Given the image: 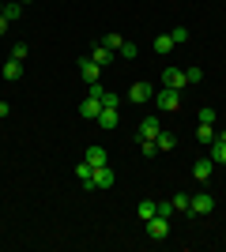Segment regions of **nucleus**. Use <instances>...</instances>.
Here are the masks:
<instances>
[{"mask_svg": "<svg viewBox=\"0 0 226 252\" xmlns=\"http://www.w3.org/2000/svg\"><path fill=\"white\" fill-rule=\"evenodd\" d=\"M155 102H159L162 113H177V109H181V91L166 87V91H159V94H155Z\"/></svg>", "mask_w": 226, "mask_h": 252, "instance_id": "f257e3e1", "label": "nucleus"}, {"mask_svg": "<svg viewBox=\"0 0 226 252\" xmlns=\"http://www.w3.org/2000/svg\"><path fill=\"white\" fill-rule=\"evenodd\" d=\"M151 98H155V87L151 83H132L129 87V102L132 105H143V102H151Z\"/></svg>", "mask_w": 226, "mask_h": 252, "instance_id": "f03ea898", "label": "nucleus"}, {"mask_svg": "<svg viewBox=\"0 0 226 252\" xmlns=\"http://www.w3.org/2000/svg\"><path fill=\"white\" fill-rule=\"evenodd\" d=\"M147 226V237H155V241H162L166 233H170V219H162V215H155V219H147L143 222Z\"/></svg>", "mask_w": 226, "mask_h": 252, "instance_id": "7ed1b4c3", "label": "nucleus"}, {"mask_svg": "<svg viewBox=\"0 0 226 252\" xmlns=\"http://www.w3.org/2000/svg\"><path fill=\"white\" fill-rule=\"evenodd\" d=\"M79 113H83L87 121H98V113H102V94H87L83 105H79Z\"/></svg>", "mask_w": 226, "mask_h": 252, "instance_id": "20e7f679", "label": "nucleus"}, {"mask_svg": "<svg viewBox=\"0 0 226 252\" xmlns=\"http://www.w3.org/2000/svg\"><path fill=\"white\" fill-rule=\"evenodd\" d=\"M159 132H162V121L159 117H147V121L140 125V132H136V139H140V143L143 139H159Z\"/></svg>", "mask_w": 226, "mask_h": 252, "instance_id": "39448f33", "label": "nucleus"}, {"mask_svg": "<svg viewBox=\"0 0 226 252\" xmlns=\"http://www.w3.org/2000/svg\"><path fill=\"white\" fill-rule=\"evenodd\" d=\"M162 83H166V87H173V91L189 87V79H185V68H166V72H162Z\"/></svg>", "mask_w": 226, "mask_h": 252, "instance_id": "423d86ee", "label": "nucleus"}, {"mask_svg": "<svg viewBox=\"0 0 226 252\" xmlns=\"http://www.w3.org/2000/svg\"><path fill=\"white\" fill-rule=\"evenodd\" d=\"M207 211H215V200H211L207 192L193 196V203H189V215H207Z\"/></svg>", "mask_w": 226, "mask_h": 252, "instance_id": "0eeeda50", "label": "nucleus"}, {"mask_svg": "<svg viewBox=\"0 0 226 252\" xmlns=\"http://www.w3.org/2000/svg\"><path fill=\"white\" fill-rule=\"evenodd\" d=\"M207 158H211V162H215V166H226V139H211V143H207Z\"/></svg>", "mask_w": 226, "mask_h": 252, "instance_id": "6e6552de", "label": "nucleus"}, {"mask_svg": "<svg viewBox=\"0 0 226 252\" xmlns=\"http://www.w3.org/2000/svg\"><path fill=\"white\" fill-rule=\"evenodd\" d=\"M75 177L83 181V192H95V166H91V162H79V166H75Z\"/></svg>", "mask_w": 226, "mask_h": 252, "instance_id": "1a4fd4ad", "label": "nucleus"}, {"mask_svg": "<svg viewBox=\"0 0 226 252\" xmlns=\"http://www.w3.org/2000/svg\"><path fill=\"white\" fill-rule=\"evenodd\" d=\"M79 75H83V83L91 87V83H98V75H102V68H98V64L91 61V57H87V61H79Z\"/></svg>", "mask_w": 226, "mask_h": 252, "instance_id": "9d476101", "label": "nucleus"}, {"mask_svg": "<svg viewBox=\"0 0 226 252\" xmlns=\"http://www.w3.org/2000/svg\"><path fill=\"white\" fill-rule=\"evenodd\" d=\"M211 169H215V162H211V158H196V162H193V177L196 181H207V177H211Z\"/></svg>", "mask_w": 226, "mask_h": 252, "instance_id": "9b49d317", "label": "nucleus"}, {"mask_svg": "<svg viewBox=\"0 0 226 252\" xmlns=\"http://www.w3.org/2000/svg\"><path fill=\"white\" fill-rule=\"evenodd\" d=\"M113 166H98L95 169V189H113Z\"/></svg>", "mask_w": 226, "mask_h": 252, "instance_id": "f8f14e48", "label": "nucleus"}, {"mask_svg": "<svg viewBox=\"0 0 226 252\" xmlns=\"http://www.w3.org/2000/svg\"><path fill=\"white\" fill-rule=\"evenodd\" d=\"M83 162H91V166H109V155H106V147H87V155H83Z\"/></svg>", "mask_w": 226, "mask_h": 252, "instance_id": "ddd939ff", "label": "nucleus"}, {"mask_svg": "<svg viewBox=\"0 0 226 252\" xmlns=\"http://www.w3.org/2000/svg\"><path fill=\"white\" fill-rule=\"evenodd\" d=\"M91 61H95L98 68H106V64H113V49H106V45L98 42L95 49H91Z\"/></svg>", "mask_w": 226, "mask_h": 252, "instance_id": "4468645a", "label": "nucleus"}, {"mask_svg": "<svg viewBox=\"0 0 226 252\" xmlns=\"http://www.w3.org/2000/svg\"><path fill=\"white\" fill-rule=\"evenodd\" d=\"M98 128H106V132H113V128H117V109H109V105H102V113H98Z\"/></svg>", "mask_w": 226, "mask_h": 252, "instance_id": "2eb2a0df", "label": "nucleus"}, {"mask_svg": "<svg viewBox=\"0 0 226 252\" xmlns=\"http://www.w3.org/2000/svg\"><path fill=\"white\" fill-rule=\"evenodd\" d=\"M151 45H155V53H159V57H166V53H173V38H170V34H159V38H155V42H151Z\"/></svg>", "mask_w": 226, "mask_h": 252, "instance_id": "dca6fc26", "label": "nucleus"}, {"mask_svg": "<svg viewBox=\"0 0 226 252\" xmlns=\"http://www.w3.org/2000/svg\"><path fill=\"white\" fill-rule=\"evenodd\" d=\"M23 75V61H15V57H11L8 64H4V79H19Z\"/></svg>", "mask_w": 226, "mask_h": 252, "instance_id": "f3484780", "label": "nucleus"}, {"mask_svg": "<svg viewBox=\"0 0 226 252\" xmlns=\"http://www.w3.org/2000/svg\"><path fill=\"white\" fill-rule=\"evenodd\" d=\"M155 215H159V203H151V200H143V203H140V222L155 219Z\"/></svg>", "mask_w": 226, "mask_h": 252, "instance_id": "a211bd4d", "label": "nucleus"}, {"mask_svg": "<svg viewBox=\"0 0 226 252\" xmlns=\"http://www.w3.org/2000/svg\"><path fill=\"white\" fill-rule=\"evenodd\" d=\"M0 15L15 23V19H19V15H23V4H19V0H15V4H4V11H0Z\"/></svg>", "mask_w": 226, "mask_h": 252, "instance_id": "6ab92c4d", "label": "nucleus"}, {"mask_svg": "<svg viewBox=\"0 0 226 252\" xmlns=\"http://www.w3.org/2000/svg\"><path fill=\"white\" fill-rule=\"evenodd\" d=\"M196 139H200V143L207 147V143L215 139V128H211V125H200V128H196Z\"/></svg>", "mask_w": 226, "mask_h": 252, "instance_id": "aec40b11", "label": "nucleus"}, {"mask_svg": "<svg viewBox=\"0 0 226 252\" xmlns=\"http://www.w3.org/2000/svg\"><path fill=\"white\" fill-rule=\"evenodd\" d=\"M155 143H159V151H173V147H177V139H173L170 132H159V139H155Z\"/></svg>", "mask_w": 226, "mask_h": 252, "instance_id": "412c9836", "label": "nucleus"}, {"mask_svg": "<svg viewBox=\"0 0 226 252\" xmlns=\"http://www.w3.org/2000/svg\"><path fill=\"white\" fill-rule=\"evenodd\" d=\"M102 45H106V49H113V53H121L125 38H121V34H106V38H102Z\"/></svg>", "mask_w": 226, "mask_h": 252, "instance_id": "4be33fe9", "label": "nucleus"}, {"mask_svg": "<svg viewBox=\"0 0 226 252\" xmlns=\"http://www.w3.org/2000/svg\"><path fill=\"white\" fill-rule=\"evenodd\" d=\"M102 105H109V109H121V94H113V91H102Z\"/></svg>", "mask_w": 226, "mask_h": 252, "instance_id": "5701e85b", "label": "nucleus"}, {"mask_svg": "<svg viewBox=\"0 0 226 252\" xmlns=\"http://www.w3.org/2000/svg\"><path fill=\"white\" fill-rule=\"evenodd\" d=\"M189 203H193V196H185V192L173 196V211H189Z\"/></svg>", "mask_w": 226, "mask_h": 252, "instance_id": "b1692460", "label": "nucleus"}, {"mask_svg": "<svg viewBox=\"0 0 226 252\" xmlns=\"http://www.w3.org/2000/svg\"><path fill=\"white\" fill-rule=\"evenodd\" d=\"M185 79H189V87H193V83H200V79H204V72L193 64V68H185Z\"/></svg>", "mask_w": 226, "mask_h": 252, "instance_id": "393cba45", "label": "nucleus"}, {"mask_svg": "<svg viewBox=\"0 0 226 252\" xmlns=\"http://www.w3.org/2000/svg\"><path fill=\"white\" fill-rule=\"evenodd\" d=\"M140 147H143V158H155V155H159V143H155V139H143Z\"/></svg>", "mask_w": 226, "mask_h": 252, "instance_id": "a878e982", "label": "nucleus"}, {"mask_svg": "<svg viewBox=\"0 0 226 252\" xmlns=\"http://www.w3.org/2000/svg\"><path fill=\"white\" fill-rule=\"evenodd\" d=\"M200 125H215V109H211V105L200 109Z\"/></svg>", "mask_w": 226, "mask_h": 252, "instance_id": "bb28decb", "label": "nucleus"}, {"mask_svg": "<svg viewBox=\"0 0 226 252\" xmlns=\"http://www.w3.org/2000/svg\"><path fill=\"white\" fill-rule=\"evenodd\" d=\"M170 38H173V45H181V42H189V31H185V27H173Z\"/></svg>", "mask_w": 226, "mask_h": 252, "instance_id": "cd10ccee", "label": "nucleus"}, {"mask_svg": "<svg viewBox=\"0 0 226 252\" xmlns=\"http://www.w3.org/2000/svg\"><path fill=\"white\" fill-rule=\"evenodd\" d=\"M27 53H31V49H27V42H19L15 49H11V57H15V61H27Z\"/></svg>", "mask_w": 226, "mask_h": 252, "instance_id": "c85d7f7f", "label": "nucleus"}, {"mask_svg": "<svg viewBox=\"0 0 226 252\" xmlns=\"http://www.w3.org/2000/svg\"><path fill=\"white\" fill-rule=\"evenodd\" d=\"M136 53H140V49H136V45H132V42H125V45H121V57H125V61H132Z\"/></svg>", "mask_w": 226, "mask_h": 252, "instance_id": "c756f323", "label": "nucleus"}, {"mask_svg": "<svg viewBox=\"0 0 226 252\" xmlns=\"http://www.w3.org/2000/svg\"><path fill=\"white\" fill-rule=\"evenodd\" d=\"M159 215H162V219H173V200H166V203H159Z\"/></svg>", "mask_w": 226, "mask_h": 252, "instance_id": "7c9ffc66", "label": "nucleus"}, {"mask_svg": "<svg viewBox=\"0 0 226 252\" xmlns=\"http://www.w3.org/2000/svg\"><path fill=\"white\" fill-rule=\"evenodd\" d=\"M8 27H11V19H4V15H0V38L8 34Z\"/></svg>", "mask_w": 226, "mask_h": 252, "instance_id": "2f4dec72", "label": "nucleus"}, {"mask_svg": "<svg viewBox=\"0 0 226 252\" xmlns=\"http://www.w3.org/2000/svg\"><path fill=\"white\" fill-rule=\"evenodd\" d=\"M8 113H11V105H8V102H0V121H4Z\"/></svg>", "mask_w": 226, "mask_h": 252, "instance_id": "473e14b6", "label": "nucleus"}, {"mask_svg": "<svg viewBox=\"0 0 226 252\" xmlns=\"http://www.w3.org/2000/svg\"><path fill=\"white\" fill-rule=\"evenodd\" d=\"M215 136H219V139H226V128H223V132H215Z\"/></svg>", "mask_w": 226, "mask_h": 252, "instance_id": "72a5a7b5", "label": "nucleus"}, {"mask_svg": "<svg viewBox=\"0 0 226 252\" xmlns=\"http://www.w3.org/2000/svg\"><path fill=\"white\" fill-rule=\"evenodd\" d=\"M19 4H31V0H19Z\"/></svg>", "mask_w": 226, "mask_h": 252, "instance_id": "f704fd0d", "label": "nucleus"}, {"mask_svg": "<svg viewBox=\"0 0 226 252\" xmlns=\"http://www.w3.org/2000/svg\"><path fill=\"white\" fill-rule=\"evenodd\" d=\"M0 11H4V4H0Z\"/></svg>", "mask_w": 226, "mask_h": 252, "instance_id": "c9c22d12", "label": "nucleus"}]
</instances>
